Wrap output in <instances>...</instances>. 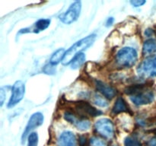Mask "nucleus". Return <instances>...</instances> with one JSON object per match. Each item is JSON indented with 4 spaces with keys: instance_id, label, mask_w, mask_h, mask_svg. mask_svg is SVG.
<instances>
[{
    "instance_id": "1",
    "label": "nucleus",
    "mask_w": 156,
    "mask_h": 146,
    "mask_svg": "<svg viewBox=\"0 0 156 146\" xmlns=\"http://www.w3.org/2000/svg\"><path fill=\"white\" fill-rule=\"evenodd\" d=\"M125 93L130 96V100L137 106L151 103L154 100L155 94L149 88L143 85H134L125 89Z\"/></svg>"
},
{
    "instance_id": "2",
    "label": "nucleus",
    "mask_w": 156,
    "mask_h": 146,
    "mask_svg": "<svg viewBox=\"0 0 156 146\" xmlns=\"http://www.w3.org/2000/svg\"><path fill=\"white\" fill-rule=\"evenodd\" d=\"M96 39L95 34H91L83 39L80 40L76 43L73 44L67 51H66L65 56L62 59V64L64 65H69L72 62L75 57L79 53H82V51L87 50L88 47H91Z\"/></svg>"
},
{
    "instance_id": "3",
    "label": "nucleus",
    "mask_w": 156,
    "mask_h": 146,
    "mask_svg": "<svg viewBox=\"0 0 156 146\" xmlns=\"http://www.w3.org/2000/svg\"><path fill=\"white\" fill-rule=\"evenodd\" d=\"M138 54L135 49L132 47H123L120 50L116 56V61L120 66L131 68L136 62Z\"/></svg>"
},
{
    "instance_id": "4",
    "label": "nucleus",
    "mask_w": 156,
    "mask_h": 146,
    "mask_svg": "<svg viewBox=\"0 0 156 146\" xmlns=\"http://www.w3.org/2000/svg\"><path fill=\"white\" fill-rule=\"evenodd\" d=\"M81 9H82V2L80 1L74 2L69 6L68 10L59 16V19L64 24H72L79 18L81 13Z\"/></svg>"
},
{
    "instance_id": "5",
    "label": "nucleus",
    "mask_w": 156,
    "mask_h": 146,
    "mask_svg": "<svg viewBox=\"0 0 156 146\" xmlns=\"http://www.w3.org/2000/svg\"><path fill=\"white\" fill-rule=\"evenodd\" d=\"M139 74L144 77L156 76V55L146 58L137 68Z\"/></svg>"
},
{
    "instance_id": "6",
    "label": "nucleus",
    "mask_w": 156,
    "mask_h": 146,
    "mask_svg": "<svg viewBox=\"0 0 156 146\" xmlns=\"http://www.w3.org/2000/svg\"><path fill=\"white\" fill-rule=\"evenodd\" d=\"M94 128L98 133L105 138H111L114 135V126L109 119L103 118L98 120L94 124Z\"/></svg>"
},
{
    "instance_id": "7",
    "label": "nucleus",
    "mask_w": 156,
    "mask_h": 146,
    "mask_svg": "<svg viewBox=\"0 0 156 146\" xmlns=\"http://www.w3.org/2000/svg\"><path fill=\"white\" fill-rule=\"evenodd\" d=\"M25 93V85L22 81H17L14 84L12 90V95L8 103V107L12 108L18 104L23 98Z\"/></svg>"
},
{
    "instance_id": "8",
    "label": "nucleus",
    "mask_w": 156,
    "mask_h": 146,
    "mask_svg": "<svg viewBox=\"0 0 156 146\" xmlns=\"http://www.w3.org/2000/svg\"><path fill=\"white\" fill-rule=\"evenodd\" d=\"M44 120V115L39 112L35 113H34L30 116V120H29L28 123H27V126H26L25 129H24V132H23L22 136H21V142H22V144L24 142L27 135H30L34 129H35L38 126H41L43 124Z\"/></svg>"
},
{
    "instance_id": "9",
    "label": "nucleus",
    "mask_w": 156,
    "mask_h": 146,
    "mask_svg": "<svg viewBox=\"0 0 156 146\" xmlns=\"http://www.w3.org/2000/svg\"><path fill=\"white\" fill-rule=\"evenodd\" d=\"M76 111L80 116H98L102 114V112L91 106L87 102L80 101L76 104Z\"/></svg>"
},
{
    "instance_id": "10",
    "label": "nucleus",
    "mask_w": 156,
    "mask_h": 146,
    "mask_svg": "<svg viewBox=\"0 0 156 146\" xmlns=\"http://www.w3.org/2000/svg\"><path fill=\"white\" fill-rule=\"evenodd\" d=\"M58 146H76V138L74 133L69 131L63 132L58 138Z\"/></svg>"
},
{
    "instance_id": "11",
    "label": "nucleus",
    "mask_w": 156,
    "mask_h": 146,
    "mask_svg": "<svg viewBox=\"0 0 156 146\" xmlns=\"http://www.w3.org/2000/svg\"><path fill=\"white\" fill-rule=\"evenodd\" d=\"M95 86L98 91H100L106 98L112 99L115 96L116 91L114 88L101 81H95Z\"/></svg>"
},
{
    "instance_id": "12",
    "label": "nucleus",
    "mask_w": 156,
    "mask_h": 146,
    "mask_svg": "<svg viewBox=\"0 0 156 146\" xmlns=\"http://www.w3.org/2000/svg\"><path fill=\"white\" fill-rule=\"evenodd\" d=\"M156 52V40L155 39H149L143 44V53L144 55H150Z\"/></svg>"
},
{
    "instance_id": "13",
    "label": "nucleus",
    "mask_w": 156,
    "mask_h": 146,
    "mask_svg": "<svg viewBox=\"0 0 156 146\" xmlns=\"http://www.w3.org/2000/svg\"><path fill=\"white\" fill-rule=\"evenodd\" d=\"M66 51L64 49L61 48L59 50H56L53 55H52L51 58H50V63L53 65H57L58 63H59L60 62H62V59H63L64 56H65Z\"/></svg>"
},
{
    "instance_id": "14",
    "label": "nucleus",
    "mask_w": 156,
    "mask_h": 146,
    "mask_svg": "<svg viewBox=\"0 0 156 146\" xmlns=\"http://www.w3.org/2000/svg\"><path fill=\"white\" fill-rule=\"evenodd\" d=\"M127 109L128 107L124 100L122 97H118L117 100H116L114 107H113V112L114 113H120L122 112H126L127 111Z\"/></svg>"
},
{
    "instance_id": "15",
    "label": "nucleus",
    "mask_w": 156,
    "mask_h": 146,
    "mask_svg": "<svg viewBox=\"0 0 156 146\" xmlns=\"http://www.w3.org/2000/svg\"><path fill=\"white\" fill-rule=\"evenodd\" d=\"M85 61V55L84 53H79V55L76 56L73 59L71 62V68L72 69H78L82 66V64Z\"/></svg>"
},
{
    "instance_id": "16",
    "label": "nucleus",
    "mask_w": 156,
    "mask_h": 146,
    "mask_svg": "<svg viewBox=\"0 0 156 146\" xmlns=\"http://www.w3.org/2000/svg\"><path fill=\"white\" fill-rule=\"evenodd\" d=\"M75 126L79 130L86 131L88 129H89L90 126H91V123H90L89 120H85V119H81V120L78 119L77 122L76 123Z\"/></svg>"
},
{
    "instance_id": "17",
    "label": "nucleus",
    "mask_w": 156,
    "mask_h": 146,
    "mask_svg": "<svg viewBox=\"0 0 156 146\" xmlns=\"http://www.w3.org/2000/svg\"><path fill=\"white\" fill-rule=\"evenodd\" d=\"M50 19H40L35 24V30H38V31H41L50 26Z\"/></svg>"
},
{
    "instance_id": "18",
    "label": "nucleus",
    "mask_w": 156,
    "mask_h": 146,
    "mask_svg": "<svg viewBox=\"0 0 156 146\" xmlns=\"http://www.w3.org/2000/svg\"><path fill=\"white\" fill-rule=\"evenodd\" d=\"M93 101L95 103L96 105H98V106L101 107H107L108 106V102L105 97H103L102 96H101L100 94H95L94 95V98H93Z\"/></svg>"
},
{
    "instance_id": "19",
    "label": "nucleus",
    "mask_w": 156,
    "mask_h": 146,
    "mask_svg": "<svg viewBox=\"0 0 156 146\" xmlns=\"http://www.w3.org/2000/svg\"><path fill=\"white\" fill-rule=\"evenodd\" d=\"M38 135L36 132H31L28 135V146H37Z\"/></svg>"
},
{
    "instance_id": "20",
    "label": "nucleus",
    "mask_w": 156,
    "mask_h": 146,
    "mask_svg": "<svg viewBox=\"0 0 156 146\" xmlns=\"http://www.w3.org/2000/svg\"><path fill=\"white\" fill-rule=\"evenodd\" d=\"M90 144L91 146H108L107 143L104 140L98 137H92L90 139Z\"/></svg>"
},
{
    "instance_id": "21",
    "label": "nucleus",
    "mask_w": 156,
    "mask_h": 146,
    "mask_svg": "<svg viewBox=\"0 0 156 146\" xmlns=\"http://www.w3.org/2000/svg\"><path fill=\"white\" fill-rule=\"evenodd\" d=\"M124 144L125 146H141L140 141L133 137H126Z\"/></svg>"
},
{
    "instance_id": "22",
    "label": "nucleus",
    "mask_w": 156,
    "mask_h": 146,
    "mask_svg": "<svg viewBox=\"0 0 156 146\" xmlns=\"http://www.w3.org/2000/svg\"><path fill=\"white\" fill-rule=\"evenodd\" d=\"M44 73L47 75H54L56 73V68H55L54 65H51V64H48V65H45L43 69Z\"/></svg>"
},
{
    "instance_id": "23",
    "label": "nucleus",
    "mask_w": 156,
    "mask_h": 146,
    "mask_svg": "<svg viewBox=\"0 0 156 146\" xmlns=\"http://www.w3.org/2000/svg\"><path fill=\"white\" fill-rule=\"evenodd\" d=\"M130 3L135 7H140V6L143 5L146 3V1H143V0H133V1L130 2Z\"/></svg>"
},
{
    "instance_id": "24",
    "label": "nucleus",
    "mask_w": 156,
    "mask_h": 146,
    "mask_svg": "<svg viewBox=\"0 0 156 146\" xmlns=\"http://www.w3.org/2000/svg\"><path fill=\"white\" fill-rule=\"evenodd\" d=\"M5 96L6 95L5 94L4 88H1V89H0V103H1V106H2L3 105Z\"/></svg>"
},
{
    "instance_id": "25",
    "label": "nucleus",
    "mask_w": 156,
    "mask_h": 146,
    "mask_svg": "<svg viewBox=\"0 0 156 146\" xmlns=\"http://www.w3.org/2000/svg\"><path fill=\"white\" fill-rule=\"evenodd\" d=\"M147 146H156V136L152 137L147 141Z\"/></svg>"
},
{
    "instance_id": "26",
    "label": "nucleus",
    "mask_w": 156,
    "mask_h": 146,
    "mask_svg": "<svg viewBox=\"0 0 156 146\" xmlns=\"http://www.w3.org/2000/svg\"><path fill=\"white\" fill-rule=\"evenodd\" d=\"M114 18H109L108 19V21H106V26H108V27H109V26L112 25V24L114 23Z\"/></svg>"
},
{
    "instance_id": "27",
    "label": "nucleus",
    "mask_w": 156,
    "mask_h": 146,
    "mask_svg": "<svg viewBox=\"0 0 156 146\" xmlns=\"http://www.w3.org/2000/svg\"><path fill=\"white\" fill-rule=\"evenodd\" d=\"M145 34H146L147 36H151L152 35H153V30H151V29H147V30H146Z\"/></svg>"
},
{
    "instance_id": "28",
    "label": "nucleus",
    "mask_w": 156,
    "mask_h": 146,
    "mask_svg": "<svg viewBox=\"0 0 156 146\" xmlns=\"http://www.w3.org/2000/svg\"><path fill=\"white\" fill-rule=\"evenodd\" d=\"M115 146H117V145H115Z\"/></svg>"
}]
</instances>
